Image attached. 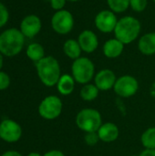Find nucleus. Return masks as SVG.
<instances>
[{
  "mask_svg": "<svg viewBox=\"0 0 155 156\" xmlns=\"http://www.w3.org/2000/svg\"><path fill=\"white\" fill-rule=\"evenodd\" d=\"M142 25L139 19L132 16H125L118 20L113 33L117 39L124 45H129L139 37Z\"/></svg>",
  "mask_w": 155,
  "mask_h": 156,
  "instance_id": "f257e3e1",
  "label": "nucleus"
},
{
  "mask_svg": "<svg viewBox=\"0 0 155 156\" xmlns=\"http://www.w3.org/2000/svg\"><path fill=\"white\" fill-rule=\"evenodd\" d=\"M37 72L41 82L47 87L57 85L61 77V70L58 61L52 56H47L36 63Z\"/></svg>",
  "mask_w": 155,
  "mask_h": 156,
  "instance_id": "f03ea898",
  "label": "nucleus"
},
{
  "mask_svg": "<svg viewBox=\"0 0 155 156\" xmlns=\"http://www.w3.org/2000/svg\"><path fill=\"white\" fill-rule=\"evenodd\" d=\"M25 44V36L20 29L8 28L0 35V52L6 57H14L21 52Z\"/></svg>",
  "mask_w": 155,
  "mask_h": 156,
  "instance_id": "7ed1b4c3",
  "label": "nucleus"
},
{
  "mask_svg": "<svg viewBox=\"0 0 155 156\" xmlns=\"http://www.w3.org/2000/svg\"><path fill=\"white\" fill-rule=\"evenodd\" d=\"M71 75L75 81L85 85L95 77V65L91 59L87 57H80L71 65Z\"/></svg>",
  "mask_w": 155,
  "mask_h": 156,
  "instance_id": "20e7f679",
  "label": "nucleus"
},
{
  "mask_svg": "<svg viewBox=\"0 0 155 156\" xmlns=\"http://www.w3.org/2000/svg\"><path fill=\"white\" fill-rule=\"evenodd\" d=\"M76 124L79 130L85 133L98 132L102 125L101 115L100 112L95 109H82L76 116Z\"/></svg>",
  "mask_w": 155,
  "mask_h": 156,
  "instance_id": "39448f33",
  "label": "nucleus"
},
{
  "mask_svg": "<svg viewBox=\"0 0 155 156\" xmlns=\"http://www.w3.org/2000/svg\"><path fill=\"white\" fill-rule=\"evenodd\" d=\"M75 21L73 15L66 9L56 11L51 17V27L53 30L59 35L70 33L74 27Z\"/></svg>",
  "mask_w": 155,
  "mask_h": 156,
  "instance_id": "423d86ee",
  "label": "nucleus"
},
{
  "mask_svg": "<svg viewBox=\"0 0 155 156\" xmlns=\"http://www.w3.org/2000/svg\"><path fill=\"white\" fill-rule=\"evenodd\" d=\"M63 104L61 100L55 95L46 97L38 106V113L45 120H55L62 112Z\"/></svg>",
  "mask_w": 155,
  "mask_h": 156,
  "instance_id": "0eeeda50",
  "label": "nucleus"
},
{
  "mask_svg": "<svg viewBox=\"0 0 155 156\" xmlns=\"http://www.w3.org/2000/svg\"><path fill=\"white\" fill-rule=\"evenodd\" d=\"M114 92L122 98H130L139 90V82L133 76L123 75L117 79L113 87Z\"/></svg>",
  "mask_w": 155,
  "mask_h": 156,
  "instance_id": "6e6552de",
  "label": "nucleus"
},
{
  "mask_svg": "<svg viewBox=\"0 0 155 156\" xmlns=\"http://www.w3.org/2000/svg\"><path fill=\"white\" fill-rule=\"evenodd\" d=\"M118 17L114 12L110 9L100 11L94 19L96 28L104 34L114 32L116 25L118 23Z\"/></svg>",
  "mask_w": 155,
  "mask_h": 156,
  "instance_id": "1a4fd4ad",
  "label": "nucleus"
},
{
  "mask_svg": "<svg viewBox=\"0 0 155 156\" xmlns=\"http://www.w3.org/2000/svg\"><path fill=\"white\" fill-rule=\"evenodd\" d=\"M22 135L21 126L12 120H4L0 123V138L7 143L17 142Z\"/></svg>",
  "mask_w": 155,
  "mask_h": 156,
  "instance_id": "9d476101",
  "label": "nucleus"
},
{
  "mask_svg": "<svg viewBox=\"0 0 155 156\" xmlns=\"http://www.w3.org/2000/svg\"><path fill=\"white\" fill-rule=\"evenodd\" d=\"M42 27L41 19L36 15H28L23 18L20 24V31L27 38H33L37 36Z\"/></svg>",
  "mask_w": 155,
  "mask_h": 156,
  "instance_id": "9b49d317",
  "label": "nucleus"
},
{
  "mask_svg": "<svg viewBox=\"0 0 155 156\" xmlns=\"http://www.w3.org/2000/svg\"><path fill=\"white\" fill-rule=\"evenodd\" d=\"M117 80L115 73L109 69H104L96 73L94 77V84L100 90L107 91L113 89Z\"/></svg>",
  "mask_w": 155,
  "mask_h": 156,
  "instance_id": "f8f14e48",
  "label": "nucleus"
},
{
  "mask_svg": "<svg viewBox=\"0 0 155 156\" xmlns=\"http://www.w3.org/2000/svg\"><path fill=\"white\" fill-rule=\"evenodd\" d=\"M78 42L83 52L90 54L97 50L99 47V38L98 36L92 31L89 29L83 30L78 37Z\"/></svg>",
  "mask_w": 155,
  "mask_h": 156,
  "instance_id": "ddd939ff",
  "label": "nucleus"
},
{
  "mask_svg": "<svg viewBox=\"0 0 155 156\" xmlns=\"http://www.w3.org/2000/svg\"><path fill=\"white\" fill-rule=\"evenodd\" d=\"M98 134L100 140L103 143L110 144L115 142L120 134L118 126L113 122H105L98 130Z\"/></svg>",
  "mask_w": 155,
  "mask_h": 156,
  "instance_id": "4468645a",
  "label": "nucleus"
},
{
  "mask_svg": "<svg viewBox=\"0 0 155 156\" xmlns=\"http://www.w3.org/2000/svg\"><path fill=\"white\" fill-rule=\"evenodd\" d=\"M124 46L125 45L122 41L117 39L116 37L110 38L104 43L102 51L106 58H119L122 54L124 50Z\"/></svg>",
  "mask_w": 155,
  "mask_h": 156,
  "instance_id": "2eb2a0df",
  "label": "nucleus"
},
{
  "mask_svg": "<svg viewBox=\"0 0 155 156\" xmlns=\"http://www.w3.org/2000/svg\"><path fill=\"white\" fill-rule=\"evenodd\" d=\"M138 49L145 56L155 54V32H149L143 35L138 41Z\"/></svg>",
  "mask_w": 155,
  "mask_h": 156,
  "instance_id": "dca6fc26",
  "label": "nucleus"
},
{
  "mask_svg": "<svg viewBox=\"0 0 155 156\" xmlns=\"http://www.w3.org/2000/svg\"><path fill=\"white\" fill-rule=\"evenodd\" d=\"M75 80L72 77V75L69 74H63L59 78L58 83H57V89L58 91L63 95V96H68L71 94L75 89Z\"/></svg>",
  "mask_w": 155,
  "mask_h": 156,
  "instance_id": "f3484780",
  "label": "nucleus"
},
{
  "mask_svg": "<svg viewBox=\"0 0 155 156\" xmlns=\"http://www.w3.org/2000/svg\"><path fill=\"white\" fill-rule=\"evenodd\" d=\"M63 52L68 58L75 60L81 57L82 49H81L78 40L70 38V39H68L65 41V43L63 45Z\"/></svg>",
  "mask_w": 155,
  "mask_h": 156,
  "instance_id": "a211bd4d",
  "label": "nucleus"
},
{
  "mask_svg": "<svg viewBox=\"0 0 155 156\" xmlns=\"http://www.w3.org/2000/svg\"><path fill=\"white\" fill-rule=\"evenodd\" d=\"M26 56L34 62H38L45 58V49L39 43H32L26 48Z\"/></svg>",
  "mask_w": 155,
  "mask_h": 156,
  "instance_id": "6ab92c4d",
  "label": "nucleus"
},
{
  "mask_svg": "<svg viewBox=\"0 0 155 156\" xmlns=\"http://www.w3.org/2000/svg\"><path fill=\"white\" fill-rule=\"evenodd\" d=\"M99 92H100V90L97 88V86L95 84L88 83V84L83 85V87L80 90L79 95L83 101H92L98 98Z\"/></svg>",
  "mask_w": 155,
  "mask_h": 156,
  "instance_id": "aec40b11",
  "label": "nucleus"
},
{
  "mask_svg": "<svg viewBox=\"0 0 155 156\" xmlns=\"http://www.w3.org/2000/svg\"><path fill=\"white\" fill-rule=\"evenodd\" d=\"M141 142L145 149H155V127H150L143 132Z\"/></svg>",
  "mask_w": 155,
  "mask_h": 156,
  "instance_id": "412c9836",
  "label": "nucleus"
},
{
  "mask_svg": "<svg viewBox=\"0 0 155 156\" xmlns=\"http://www.w3.org/2000/svg\"><path fill=\"white\" fill-rule=\"evenodd\" d=\"M107 5L115 14L125 12L130 7V0H107Z\"/></svg>",
  "mask_w": 155,
  "mask_h": 156,
  "instance_id": "4be33fe9",
  "label": "nucleus"
},
{
  "mask_svg": "<svg viewBox=\"0 0 155 156\" xmlns=\"http://www.w3.org/2000/svg\"><path fill=\"white\" fill-rule=\"evenodd\" d=\"M148 5V0H130V7L137 13L143 12Z\"/></svg>",
  "mask_w": 155,
  "mask_h": 156,
  "instance_id": "5701e85b",
  "label": "nucleus"
},
{
  "mask_svg": "<svg viewBox=\"0 0 155 156\" xmlns=\"http://www.w3.org/2000/svg\"><path fill=\"white\" fill-rule=\"evenodd\" d=\"M100 137L97 132H91V133H86L84 135V142L89 146H94L99 143Z\"/></svg>",
  "mask_w": 155,
  "mask_h": 156,
  "instance_id": "b1692460",
  "label": "nucleus"
},
{
  "mask_svg": "<svg viewBox=\"0 0 155 156\" xmlns=\"http://www.w3.org/2000/svg\"><path fill=\"white\" fill-rule=\"evenodd\" d=\"M9 18V13L5 5L2 3H0V27H4Z\"/></svg>",
  "mask_w": 155,
  "mask_h": 156,
  "instance_id": "393cba45",
  "label": "nucleus"
},
{
  "mask_svg": "<svg viewBox=\"0 0 155 156\" xmlns=\"http://www.w3.org/2000/svg\"><path fill=\"white\" fill-rule=\"evenodd\" d=\"M10 85V78L9 76L3 71H0V90H4L7 89Z\"/></svg>",
  "mask_w": 155,
  "mask_h": 156,
  "instance_id": "a878e982",
  "label": "nucleus"
},
{
  "mask_svg": "<svg viewBox=\"0 0 155 156\" xmlns=\"http://www.w3.org/2000/svg\"><path fill=\"white\" fill-rule=\"evenodd\" d=\"M50 5L51 7L56 10V11H59V10H63L64 6L66 5L67 0H50Z\"/></svg>",
  "mask_w": 155,
  "mask_h": 156,
  "instance_id": "bb28decb",
  "label": "nucleus"
},
{
  "mask_svg": "<svg viewBox=\"0 0 155 156\" xmlns=\"http://www.w3.org/2000/svg\"><path fill=\"white\" fill-rule=\"evenodd\" d=\"M43 156H65V154L59 150H51L46 153Z\"/></svg>",
  "mask_w": 155,
  "mask_h": 156,
  "instance_id": "cd10ccee",
  "label": "nucleus"
},
{
  "mask_svg": "<svg viewBox=\"0 0 155 156\" xmlns=\"http://www.w3.org/2000/svg\"><path fill=\"white\" fill-rule=\"evenodd\" d=\"M139 156H155V149H145Z\"/></svg>",
  "mask_w": 155,
  "mask_h": 156,
  "instance_id": "c85d7f7f",
  "label": "nucleus"
},
{
  "mask_svg": "<svg viewBox=\"0 0 155 156\" xmlns=\"http://www.w3.org/2000/svg\"><path fill=\"white\" fill-rule=\"evenodd\" d=\"M1 156H22L21 154H19L18 152H16V151H8V152H5V154H3Z\"/></svg>",
  "mask_w": 155,
  "mask_h": 156,
  "instance_id": "c756f323",
  "label": "nucleus"
},
{
  "mask_svg": "<svg viewBox=\"0 0 155 156\" xmlns=\"http://www.w3.org/2000/svg\"><path fill=\"white\" fill-rule=\"evenodd\" d=\"M3 63H4V58H3V54L0 52V69L3 67Z\"/></svg>",
  "mask_w": 155,
  "mask_h": 156,
  "instance_id": "7c9ffc66",
  "label": "nucleus"
},
{
  "mask_svg": "<svg viewBox=\"0 0 155 156\" xmlns=\"http://www.w3.org/2000/svg\"><path fill=\"white\" fill-rule=\"evenodd\" d=\"M26 156H43V155H41V154H37V153H30L29 154H27Z\"/></svg>",
  "mask_w": 155,
  "mask_h": 156,
  "instance_id": "2f4dec72",
  "label": "nucleus"
},
{
  "mask_svg": "<svg viewBox=\"0 0 155 156\" xmlns=\"http://www.w3.org/2000/svg\"><path fill=\"white\" fill-rule=\"evenodd\" d=\"M80 0H67V2H79Z\"/></svg>",
  "mask_w": 155,
  "mask_h": 156,
  "instance_id": "473e14b6",
  "label": "nucleus"
},
{
  "mask_svg": "<svg viewBox=\"0 0 155 156\" xmlns=\"http://www.w3.org/2000/svg\"><path fill=\"white\" fill-rule=\"evenodd\" d=\"M130 156H138V155H130Z\"/></svg>",
  "mask_w": 155,
  "mask_h": 156,
  "instance_id": "72a5a7b5",
  "label": "nucleus"
},
{
  "mask_svg": "<svg viewBox=\"0 0 155 156\" xmlns=\"http://www.w3.org/2000/svg\"><path fill=\"white\" fill-rule=\"evenodd\" d=\"M153 2H154V3H155V0H153Z\"/></svg>",
  "mask_w": 155,
  "mask_h": 156,
  "instance_id": "f704fd0d",
  "label": "nucleus"
},
{
  "mask_svg": "<svg viewBox=\"0 0 155 156\" xmlns=\"http://www.w3.org/2000/svg\"><path fill=\"white\" fill-rule=\"evenodd\" d=\"M47 1H50V0H47Z\"/></svg>",
  "mask_w": 155,
  "mask_h": 156,
  "instance_id": "c9c22d12",
  "label": "nucleus"
}]
</instances>
